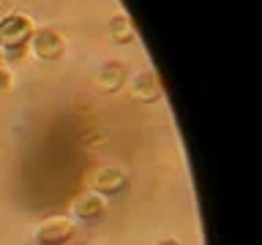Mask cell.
<instances>
[{
    "mask_svg": "<svg viewBox=\"0 0 262 245\" xmlns=\"http://www.w3.org/2000/svg\"><path fill=\"white\" fill-rule=\"evenodd\" d=\"M126 82H128V68L118 60L104 63L96 74V85L101 87L104 93H118V90L126 87Z\"/></svg>",
    "mask_w": 262,
    "mask_h": 245,
    "instance_id": "52a82bcc",
    "label": "cell"
},
{
    "mask_svg": "<svg viewBox=\"0 0 262 245\" xmlns=\"http://www.w3.org/2000/svg\"><path fill=\"white\" fill-rule=\"evenodd\" d=\"M88 185L101 196H115L128 185V175L120 166H96L88 175Z\"/></svg>",
    "mask_w": 262,
    "mask_h": 245,
    "instance_id": "3957f363",
    "label": "cell"
},
{
    "mask_svg": "<svg viewBox=\"0 0 262 245\" xmlns=\"http://www.w3.org/2000/svg\"><path fill=\"white\" fill-rule=\"evenodd\" d=\"M0 68H6V55H3V49H0Z\"/></svg>",
    "mask_w": 262,
    "mask_h": 245,
    "instance_id": "7c38bea8",
    "label": "cell"
},
{
    "mask_svg": "<svg viewBox=\"0 0 262 245\" xmlns=\"http://www.w3.org/2000/svg\"><path fill=\"white\" fill-rule=\"evenodd\" d=\"M11 85H14V74L8 68H0V95H6L11 90Z\"/></svg>",
    "mask_w": 262,
    "mask_h": 245,
    "instance_id": "9c48e42d",
    "label": "cell"
},
{
    "mask_svg": "<svg viewBox=\"0 0 262 245\" xmlns=\"http://www.w3.org/2000/svg\"><path fill=\"white\" fill-rule=\"evenodd\" d=\"M28 46H30V52L36 55L38 60H47V63L60 60V57L66 55V38L57 30H52V28H36Z\"/></svg>",
    "mask_w": 262,
    "mask_h": 245,
    "instance_id": "7a4b0ae2",
    "label": "cell"
},
{
    "mask_svg": "<svg viewBox=\"0 0 262 245\" xmlns=\"http://www.w3.org/2000/svg\"><path fill=\"white\" fill-rule=\"evenodd\" d=\"M33 30H36V24L28 14H3L0 16V49L8 52L16 46H28Z\"/></svg>",
    "mask_w": 262,
    "mask_h": 245,
    "instance_id": "6da1fadb",
    "label": "cell"
},
{
    "mask_svg": "<svg viewBox=\"0 0 262 245\" xmlns=\"http://www.w3.org/2000/svg\"><path fill=\"white\" fill-rule=\"evenodd\" d=\"M77 234V226H74L71 218H63V215H55V218H47L44 224L36 229V242L38 245H66L74 240Z\"/></svg>",
    "mask_w": 262,
    "mask_h": 245,
    "instance_id": "277c9868",
    "label": "cell"
},
{
    "mask_svg": "<svg viewBox=\"0 0 262 245\" xmlns=\"http://www.w3.org/2000/svg\"><path fill=\"white\" fill-rule=\"evenodd\" d=\"M159 245H183V242L175 240V237H164V240H159Z\"/></svg>",
    "mask_w": 262,
    "mask_h": 245,
    "instance_id": "30bf717a",
    "label": "cell"
},
{
    "mask_svg": "<svg viewBox=\"0 0 262 245\" xmlns=\"http://www.w3.org/2000/svg\"><path fill=\"white\" fill-rule=\"evenodd\" d=\"M128 90H131V98H134V101H142V104H156V101H161V95H164L161 79L153 68L137 71L134 77H131Z\"/></svg>",
    "mask_w": 262,
    "mask_h": 245,
    "instance_id": "5b68a950",
    "label": "cell"
},
{
    "mask_svg": "<svg viewBox=\"0 0 262 245\" xmlns=\"http://www.w3.org/2000/svg\"><path fill=\"white\" fill-rule=\"evenodd\" d=\"M8 8H11V0H0V16L8 14Z\"/></svg>",
    "mask_w": 262,
    "mask_h": 245,
    "instance_id": "8fae6325",
    "label": "cell"
},
{
    "mask_svg": "<svg viewBox=\"0 0 262 245\" xmlns=\"http://www.w3.org/2000/svg\"><path fill=\"white\" fill-rule=\"evenodd\" d=\"M110 38H112L118 46L134 44L137 30H134V22H131V16H126V14H115V16H112V19H110Z\"/></svg>",
    "mask_w": 262,
    "mask_h": 245,
    "instance_id": "ba28073f",
    "label": "cell"
},
{
    "mask_svg": "<svg viewBox=\"0 0 262 245\" xmlns=\"http://www.w3.org/2000/svg\"><path fill=\"white\" fill-rule=\"evenodd\" d=\"M71 212L79 220H98V218H104V212H106V202H104V196L96 193V191H82L71 199Z\"/></svg>",
    "mask_w": 262,
    "mask_h": 245,
    "instance_id": "8992f818",
    "label": "cell"
}]
</instances>
